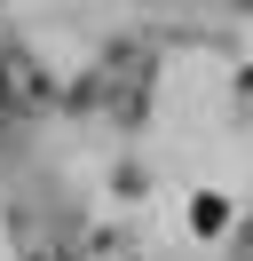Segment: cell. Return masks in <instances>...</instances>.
Returning <instances> with one entry per match:
<instances>
[{
	"mask_svg": "<svg viewBox=\"0 0 253 261\" xmlns=\"http://www.w3.org/2000/svg\"><path fill=\"white\" fill-rule=\"evenodd\" d=\"M95 80H103V87H95V103H111L119 119H135L142 95H150V48H119L103 71H95Z\"/></svg>",
	"mask_w": 253,
	"mask_h": 261,
	"instance_id": "6da1fadb",
	"label": "cell"
},
{
	"mask_svg": "<svg viewBox=\"0 0 253 261\" xmlns=\"http://www.w3.org/2000/svg\"><path fill=\"white\" fill-rule=\"evenodd\" d=\"M47 95V80L24 64L16 48H0V119H16V111H32V103Z\"/></svg>",
	"mask_w": 253,
	"mask_h": 261,
	"instance_id": "7a4b0ae2",
	"label": "cell"
},
{
	"mask_svg": "<svg viewBox=\"0 0 253 261\" xmlns=\"http://www.w3.org/2000/svg\"><path fill=\"white\" fill-rule=\"evenodd\" d=\"M71 261H135V245H127V238H87Z\"/></svg>",
	"mask_w": 253,
	"mask_h": 261,
	"instance_id": "3957f363",
	"label": "cell"
}]
</instances>
